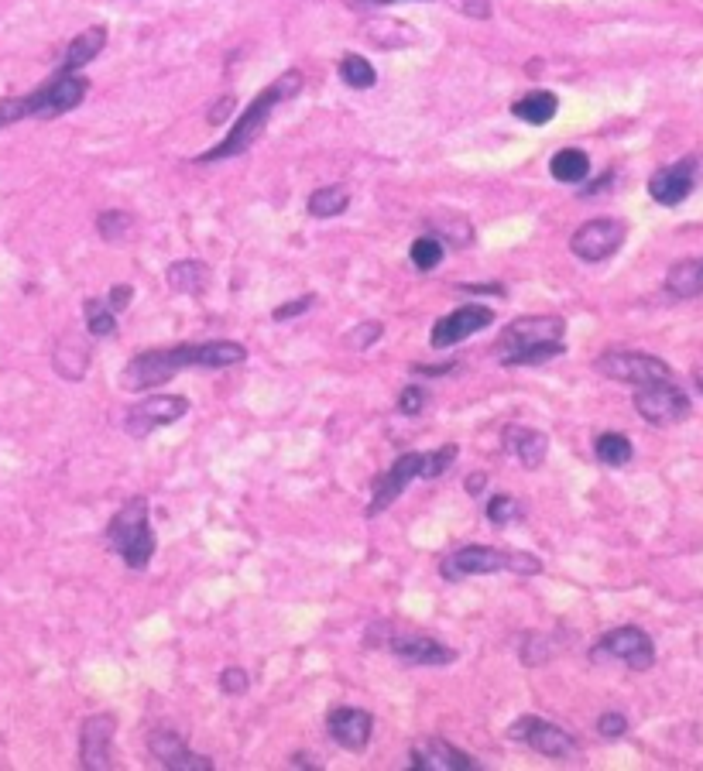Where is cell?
<instances>
[{
    "instance_id": "obj_1",
    "label": "cell",
    "mask_w": 703,
    "mask_h": 771,
    "mask_svg": "<svg viewBox=\"0 0 703 771\" xmlns=\"http://www.w3.org/2000/svg\"><path fill=\"white\" fill-rule=\"evenodd\" d=\"M247 360L244 343L234 340H213V343H182L169 350H145L131 357L121 371V388L127 391H148L155 384H165L169 377L189 367H206V371H223V367H237Z\"/></svg>"
},
{
    "instance_id": "obj_2",
    "label": "cell",
    "mask_w": 703,
    "mask_h": 771,
    "mask_svg": "<svg viewBox=\"0 0 703 771\" xmlns=\"http://www.w3.org/2000/svg\"><path fill=\"white\" fill-rule=\"evenodd\" d=\"M566 323L559 316H522L511 319L494 343V357L501 367L546 364L566 353Z\"/></svg>"
},
{
    "instance_id": "obj_3",
    "label": "cell",
    "mask_w": 703,
    "mask_h": 771,
    "mask_svg": "<svg viewBox=\"0 0 703 771\" xmlns=\"http://www.w3.org/2000/svg\"><path fill=\"white\" fill-rule=\"evenodd\" d=\"M299 90H302V72H295V69L282 72V76H278L275 83L268 86V90H261L251 103H247V110L241 114V120L234 124V131H230L227 138L217 144V148L203 151L196 162L199 165H210V162H223V158L244 155V151L261 138V131L268 127L271 110H275L282 100H292V96L299 93Z\"/></svg>"
},
{
    "instance_id": "obj_4",
    "label": "cell",
    "mask_w": 703,
    "mask_h": 771,
    "mask_svg": "<svg viewBox=\"0 0 703 771\" xmlns=\"http://www.w3.org/2000/svg\"><path fill=\"white\" fill-rule=\"evenodd\" d=\"M110 552H117L131 569H148L151 556H155V535H151L148 521V497H131L121 504V511L110 518L107 532Z\"/></svg>"
},
{
    "instance_id": "obj_5",
    "label": "cell",
    "mask_w": 703,
    "mask_h": 771,
    "mask_svg": "<svg viewBox=\"0 0 703 771\" xmlns=\"http://www.w3.org/2000/svg\"><path fill=\"white\" fill-rule=\"evenodd\" d=\"M90 93V79H83L79 72H55L49 83H42L35 93L28 96H18L21 103V117H38V120H52V117H62L69 110H76L79 103L86 100Z\"/></svg>"
},
{
    "instance_id": "obj_6",
    "label": "cell",
    "mask_w": 703,
    "mask_h": 771,
    "mask_svg": "<svg viewBox=\"0 0 703 771\" xmlns=\"http://www.w3.org/2000/svg\"><path fill=\"white\" fill-rule=\"evenodd\" d=\"M594 367L604 377H611V381H625V384H635V388L673 377L666 360L652 357V353H638V350H607L597 357Z\"/></svg>"
},
{
    "instance_id": "obj_7",
    "label": "cell",
    "mask_w": 703,
    "mask_h": 771,
    "mask_svg": "<svg viewBox=\"0 0 703 771\" xmlns=\"http://www.w3.org/2000/svg\"><path fill=\"white\" fill-rule=\"evenodd\" d=\"M508 737L518 744H525L529 751L542 754V758L563 761V758H573V754H577V737L559 730L556 724H549V720L532 717V713H525L522 720H515V724L508 727Z\"/></svg>"
},
{
    "instance_id": "obj_8",
    "label": "cell",
    "mask_w": 703,
    "mask_h": 771,
    "mask_svg": "<svg viewBox=\"0 0 703 771\" xmlns=\"http://www.w3.org/2000/svg\"><path fill=\"white\" fill-rule=\"evenodd\" d=\"M628 237V223L614 220V216H597V220H587L577 234L570 237V251L587 264L607 261L611 254H618V247L625 244Z\"/></svg>"
},
{
    "instance_id": "obj_9",
    "label": "cell",
    "mask_w": 703,
    "mask_h": 771,
    "mask_svg": "<svg viewBox=\"0 0 703 771\" xmlns=\"http://www.w3.org/2000/svg\"><path fill=\"white\" fill-rule=\"evenodd\" d=\"M635 408L649 425H676L690 415V398L679 391V384L669 381H652L642 384L635 391Z\"/></svg>"
},
{
    "instance_id": "obj_10",
    "label": "cell",
    "mask_w": 703,
    "mask_h": 771,
    "mask_svg": "<svg viewBox=\"0 0 703 771\" xmlns=\"http://www.w3.org/2000/svg\"><path fill=\"white\" fill-rule=\"evenodd\" d=\"M601 655L618 658V662H625L628 669H635V672H645V669H652V665H655L652 638L642 628H635V624H625V628L607 631L604 638L597 641L594 648H590V658H594V662Z\"/></svg>"
},
{
    "instance_id": "obj_11",
    "label": "cell",
    "mask_w": 703,
    "mask_h": 771,
    "mask_svg": "<svg viewBox=\"0 0 703 771\" xmlns=\"http://www.w3.org/2000/svg\"><path fill=\"white\" fill-rule=\"evenodd\" d=\"M186 412H189V398H182V395H151L145 401H138L134 408H127L124 429L131 432V439H148L155 429L179 422Z\"/></svg>"
},
{
    "instance_id": "obj_12",
    "label": "cell",
    "mask_w": 703,
    "mask_h": 771,
    "mask_svg": "<svg viewBox=\"0 0 703 771\" xmlns=\"http://www.w3.org/2000/svg\"><path fill=\"white\" fill-rule=\"evenodd\" d=\"M511 552L491 549V545H460V549L446 552L439 562V576L450 583L463 580V576H484V573H501L508 569Z\"/></svg>"
},
{
    "instance_id": "obj_13",
    "label": "cell",
    "mask_w": 703,
    "mask_h": 771,
    "mask_svg": "<svg viewBox=\"0 0 703 771\" xmlns=\"http://www.w3.org/2000/svg\"><path fill=\"white\" fill-rule=\"evenodd\" d=\"M419 467H422V453H405L398 456L395 463L374 477L371 484V504H367V518H374V514L388 511L391 504L398 501V497L405 494V487L412 484L415 477H419Z\"/></svg>"
},
{
    "instance_id": "obj_14",
    "label": "cell",
    "mask_w": 703,
    "mask_h": 771,
    "mask_svg": "<svg viewBox=\"0 0 703 771\" xmlns=\"http://www.w3.org/2000/svg\"><path fill=\"white\" fill-rule=\"evenodd\" d=\"M494 323V309H487V305H460V309H453L450 316H443L439 323L433 326V333H429V347L433 350H446L453 347V343L467 340V336L481 333V329H487Z\"/></svg>"
},
{
    "instance_id": "obj_15",
    "label": "cell",
    "mask_w": 703,
    "mask_h": 771,
    "mask_svg": "<svg viewBox=\"0 0 703 771\" xmlns=\"http://www.w3.org/2000/svg\"><path fill=\"white\" fill-rule=\"evenodd\" d=\"M700 175V162L697 158H679V162L659 168V172L649 179V196L659 206H679L686 196L697 186Z\"/></svg>"
},
{
    "instance_id": "obj_16",
    "label": "cell",
    "mask_w": 703,
    "mask_h": 771,
    "mask_svg": "<svg viewBox=\"0 0 703 771\" xmlns=\"http://www.w3.org/2000/svg\"><path fill=\"white\" fill-rule=\"evenodd\" d=\"M385 645H388V652L405 665H450L453 658H457L453 648L439 645L436 638L419 634V631H395Z\"/></svg>"
},
{
    "instance_id": "obj_17",
    "label": "cell",
    "mask_w": 703,
    "mask_h": 771,
    "mask_svg": "<svg viewBox=\"0 0 703 771\" xmlns=\"http://www.w3.org/2000/svg\"><path fill=\"white\" fill-rule=\"evenodd\" d=\"M371 730H374V717L361 706H337V710L326 713V734L340 744L343 751H354L361 754L371 741Z\"/></svg>"
},
{
    "instance_id": "obj_18",
    "label": "cell",
    "mask_w": 703,
    "mask_h": 771,
    "mask_svg": "<svg viewBox=\"0 0 703 771\" xmlns=\"http://www.w3.org/2000/svg\"><path fill=\"white\" fill-rule=\"evenodd\" d=\"M117 720L110 713H97V717L83 720V741H79V761L83 768H110V741H114Z\"/></svg>"
},
{
    "instance_id": "obj_19",
    "label": "cell",
    "mask_w": 703,
    "mask_h": 771,
    "mask_svg": "<svg viewBox=\"0 0 703 771\" xmlns=\"http://www.w3.org/2000/svg\"><path fill=\"white\" fill-rule=\"evenodd\" d=\"M409 761H412V768H419V771H433V768H439V771H453V768L474 771L477 768V761L470 758V754L453 748V744L443 741V737H426V741L412 744Z\"/></svg>"
},
{
    "instance_id": "obj_20",
    "label": "cell",
    "mask_w": 703,
    "mask_h": 771,
    "mask_svg": "<svg viewBox=\"0 0 703 771\" xmlns=\"http://www.w3.org/2000/svg\"><path fill=\"white\" fill-rule=\"evenodd\" d=\"M148 751H151V758H155L158 765L175 768V771H182V768H193V771L213 768V761L206 758V754H193V751L186 748V741H182L179 734H172V730H158V734H151Z\"/></svg>"
},
{
    "instance_id": "obj_21",
    "label": "cell",
    "mask_w": 703,
    "mask_h": 771,
    "mask_svg": "<svg viewBox=\"0 0 703 771\" xmlns=\"http://www.w3.org/2000/svg\"><path fill=\"white\" fill-rule=\"evenodd\" d=\"M505 449L518 456L525 470H539L549 453V436L539 429H525V425H508L505 429Z\"/></svg>"
},
{
    "instance_id": "obj_22",
    "label": "cell",
    "mask_w": 703,
    "mask_h": 771,
    "mask_svg": "<svg viewBox=\"0 0 703 771\" xmlns=\"http://www.w3.org/2000/svg\"><path fill=\"white\" fill-rule=\"evenodd\" d=\"M52 364H55V371L66 377V381H79V377L86 374V367H90V343L76 333L62 336L59 347H55Z\"/></svg>"
},
{
    "instance_id": "obj_23",
    "label": "cell",
    "mask_w": 703,
    "mask_h": 771,
    "mask_svg": "<svg viewBox=\"0 0 703 771\" xmlns=\"http://www.w3.org/2000/svg\"><path fill=\"white\" fill-rule=\"evenodd\" d=\"M103 45H107V28H100V24H93V28H86L83 35H76L73 42H69L66 48V59H62V72H79L83 66H90L93 59L103 52Z\"/></svg>"
},
{
    "instance_id": "obj_24",
    "label": "cell",
    "mask_w": 703,
    "mask_h": 771,
    "mask_svg": "<svg viewBox=\"0 0 703 771\" xmlns=\"http://www.w3.org/2000/svg\"><path fill=\"white\" fill-rule=\"evenodd\" d=\"M165 281H169L172 292L193 295V299H199V295L206 292V285H210V264H203V261H175V264H169V271H165Z\"/></svg>"
},
{
    "instance_id": "obj_25",
    "label": "cell",
    "mask_w": 703,
    "mask_h": 771,
    "mask_svg": "<svg viewBox=\"0 0 703 771\" xmlns=\"http://www.w3.org/2000/svg\"><path fill=\"white\" fill-rule=\"evenodd\" d=\"M666 292L673 299H697V295H703V257L673 264L666 275Z\"/></svg>"
},
{
    "instance_id": "obj_26",
    "label": "cell",
    "mask_w": 703,
    "mask_h": 771,
    "mask_svg": "<svg viewBox=\"0 0 703 771\" xmlns=\"http://www.w3.org/2000/svg\"><path fill=\"white\" fill-rule=\"evenodd\" d=\"M556 110H559V100H556V93H549V90H532V93H525L522 100L511 103V114L518 120H525V124H535V127L549 124V120L556 117Z\"/></svg>"
},
{
    "instance_id": "obj_27",
    "label": "cell",
    "mask_w": 703,
    "mask_h": 771,
    "mask_svg": "<svg viewBox=\"0 0 703 771\" xmlns=\"http://www.w3.org/2000/svg\"><path fill=\"white\" fill-rule=\"evenodd\" d=\"M364 38L378 48H402L415 42V31L405 21H391V18H378L364 24Z\"/></svg>"
},
{
    "instance_id": "obj_28",
    "label": "cell",
    "mask_w": 703,
    "mask_h": 771,
    "mask_svg": "<svg viewBox=\"0 0 703 771\" xmlns=\"http://www.w3.org/2000/svg\"><path fill=\"white\" fill-rule=\"evenodd\" d=\"M549 172H553L556 182H566V186H577V182H583L590 175V158L587 151L580 148H563L553 155V162H549Z\"/></svg>"
},
{
    "instance_id": "obj_29",
    "label": "cell",
    "mask_w": 703,
    "mask_h": 771,
    "mask_svg": "<svg viewBox=\"0 0 703 771\" xmlns=\"http://www.w3.org/2000/svg\"><path fill=\"white\" fill-rule=\"evenodd\" d=\"M594 456L604 463V467H625V463L635 456V446L625 432H601L594 439Z\"/></svg>"
},
{
    "instance_id": "obj_30",
    "label": "cell",
    "mask_w": 703,
    "mask_h": 771,
    "mask_svg": "<svg viewBox=\"0 0 703 771\" xmlns=\"http://www.w3.org/2000/svg\"><path fill=\"white\" fill-rule=\"evenodd\" d=\"M350 206V189L347 186H323L309 196L306 210L316 216V220H330V216H340Z\"/></svg>"
},
{
    "instance_id": "obj_31",
    "label": "cell",
    "mask_w": 703,
    "mask_h": 771,
    "mask_svg": "<svg viewBox=\"0 0 703 771\" xmlns=\"http://www.w3.org/2000/svg\"><path fill=\"white\" fill-rule=\"evenodd\" d=\"M429 227H433V237L439 240H450V244L457 247H467L470 240H474V227H470L467 216H457V213H436L429 216Z\"/></svg>"
},
{
    "instance_id": "obj_32",
    "label": "cell",
    "mask_w": 703,
    "mask_h": 771,
    "mask_svg": "<svg viewBox=\"0 0 703 771\" xmlns=\"http://www.w3.org/2000/svg\"><path fill=\"white\" fill-rule=\"evenodd\" d=\"M340 79L350 86V90H371L378 72H374L371 62L364 55H343L340 59Z\"/></svg>"
},
{
    "instance_id": "obj_33",
    "label": "cell",
    "mask_w": 703,
    "mask_h": 771,
    "mask_svg": "<svg viewBox=\"0 0 703 771\" xmlns=\"http://www.w3.org/2000/svg\"><path fill=\"white\" fill-rule=\"evenodd\" d=\"M83 316H86V329L93 336H114L117 333V319H114V309L100 299H86L83 302Z\"/></svg>"
},
{
    "instance_id": "obj_34",
    "label": "cell",
    "mask_w": 703,
    "mask_h": 771,
    "mask_svg": "<svg viewBox=\"0 0 703 771\" xmlns=\"http://www.w3.org/2000/svg\"><path fill=\"white\" fill-rule=\"evenodd\" d=\"M409 257H412V264H415L419 271H433V268H439V264H443V240L433 237V234L412 240Z\"/></svg>"
},
{
    "instance_id": "obj_35",
    "label": "cell",
    "mask_w": 703,
    "mask_h": 771,
    "mask_svg": "<svg viewBox=\"0 0 703 771\" xmlns=\"http://www.w3.org/2000/svg\"><path fill=\"white\" fill-rule=\"evenodd\" d=\"M457 456H460V446L457 443H446V446H439L436 453H422V467H419V477L422 480H433V477H443L446 470L457 463Z\"/></svg>"
},
{
    "instance_id": "obj_36",
    "label": "cell",
    "mask_w": 703,
    "mask_h": 771,
    "mask_svg": "<svg viewBox=\"0 0 703 771\" xmlns=\"http://www.w3.org/2000/svg\"><path fill=\"white\" fill-rule=\"evenodd\" d=\"M131 227H134L131 213L107 210V213H100V216H97V230H100V237L107 240V244H121V240H124L127 234H131Z\"/></svg>"
},
{
    "instance_id": "obj_37",
    "label": "cell",
    "mask_w": 703,
    "mask_h": 771,
    "mask_svg": "<svg viewBox=\"0 0 703 771\" xmlns=\"http://www.w3.org/2000/svg\"><path fill=\"white\" fill-rule=\"evenodd\" d=\"M487 518H491L494 525H508V521H518V518H522V508H518L515 497L494 494L491 501H487Z\"/></svg>"
},
{
    "instance_id": "obj_38",
    "label": "cell",
    "mask_w": 703,
    "mask_h": 771,
    "mask_svg": "<svg viewBox=\"0 0 703 771\" xmlns=\"http://www.w3.org/2000/svg\"><path fill=\"white\" fill-rule=\"evenodd\" d=\"M381 333H385V326L381 323H361L357 329H350L347 343H350V350H367L374 340H381Z\"/></svg>"
},
{
    "instance_id": "obj_39",
    "label": "cell",
    "mask_w": 703,
    "mask_h": 771,
    "mask_svg": "<svg viewBox=\"0 0 703 771\" xmlns=\"http://www.w3.org/2000/svg\"><path fill=\"white\" fill-rule=\"evenodd\" d=\"M247 672L241 669V665H230V669H223L220 672V689L227 696H244L247 693Z\"/></svg>"
},
{
    "instance_id": "obj_40",
    "label": "cell",
    "mask_w": 703,
    "mask_h": 771,
    "mask_svg": "<svg viewBox=\"0 0 703 771\" xmlns=\"http://www.w3.org/2000/svg\"><path fill=\"white\" fill-rule=\"evenodd\" d=\"M522 662L525 665H539V662H549V645L542 634H525V645H522Z\"/></svg>"
},
{
    "instance_id": "obj_41",
    "label": "cell",
    "mask_w": 703,
    "mask_h": 771,
    "mask_svg": "<svg viewBox=\"0 0 703 771\" xmlns=\"http://www.w3.org/2000/svg\"><path fill=\"white\" fill-rule=\"evenodd\" d=\"M625 730H628V720H625V713H618V710H607L604 717L597 720V734L607 737V741L625 737Z\"/></svg>"
},
{
    "instance_id": "obj_42",
    "label": "cell",
    "mask_w": 703,
    "mask_h": 771,
    "mask_svg": "<svg viewBox=\"0 0 703 771\" xmlns=\"http://www.w3.org/2000/svg\"><path fill=\"white\" fill-rule=\"evenodd\" d=\"M422 405H426V391H422L419 384H409V388L398 395V412L402 415H419Z\"/></svg>"
},
{
    "instance_id": "obj_43",
    "label": "cell",
    "mask_w": 703,
    "mask_h": 771,
    "mask_svg": "<svg viewBox=\"0 0 703 771\" xmlns=\"http://www.w3.org/2000/svg\"><path fill=\"white\" fill-rule=\"evenodd\" d=\"M316 305V295H302V299H292L289 305H278L275 312H271V319L275 323H285V319H292V316H302V312H309Z\"/></svg>"
},
{
    "instance_id": "obj_44",
    "label": "cell",
    "mask_w": 703,
    "mask_h": 771,
    "mask_svg": "<svg viewBox=\"0 0 703 771\" xmlns=\"http://www.w3.org/2000/svg\"><path fill=\"white\" fill-rule=\"evenodd\" d=\"M508 569H511L515 576H535V573L542 569V562L535 559V556H529V552H511Z\"/></svg>"
},
{
    "instance_id": "obj_45",
    "label": "cell",
    "mask_w": 703,
    "mask_h": 771,
    "mask_svg": "<svg viewBox=\"0 0 703 771\" xmlns=\"http://www.w3.org/2000/svg\"><path fill=\"white\" fill-rule=\"evenodd\" d=\"M453 7H457L460 14H467V18H491V0H453Z\"/></svg>"
},
{
    "instance_id": "obj_46",
    "label": "cell",
    "mask_w": 703,
    "mask_h": 771,
    "mask_svg": "<svg viewBox=\"0 0 703 771\" xmlns=\"http://www.w3.org/2000/svg\"><path fill=\"white\" fill-rule=\"evenodd\" d=\"M131 299H134V288L131 285H114V288H110V295H107V305L114 312H121V309L131 305Z\"/></svg>"
},
{
    "instance_id": "obj_47",
    "label": "cell",
    "mask_w": 703,
    "mask_h": 771,
    "mask_svg": "<svg viewBox=\"0 0 703 771\" xmlns=\"http://www.w3.org/2000/svg\"><path fill=\"white\" fill-rule=\"evenodd\" d=\"M230 107H234V100H230V96H223V100L217 103V107L210 110V117H206V120H210V124H220V120H227Z\"/></svg>"
},
{
    "instance_id": "obj_48",
    "label": "cell",
    "mask_w": 703,
    "mask_h": 771,
    "mask_svg": "<svg viewBox=\"0 0 703 771\" xmlns=\"http://www.w3.org/2000/svg\"><path fill=\"white\" fill-rule=\"evenodd\" d=\"M463 292H474V295H505V285H463Z\"/></svg>"
},
{
    "instance_id": "obj_49",
    "label": "cell",
    "mask_w": 703,
    "mask_h": 771,
    "mask_svg": "<svg viewBox=\"0 0 703 771\" xmlns=\"http://www.w3.org/2000/svg\"><path fill=\"white\" fill-rule=\"evenodd\" d=\"M484 487H487V473H474V477L467 480V494L470 497H481Z\"/></svg>"
},
{
    "instance_id": "obj_50",
    "label": "cell",
    "mask_w": 703,
    "mask_h": 771,
    "mask_svg": "<svg viewBox=\"0 0 703 771\" xmlns=\"http://www.w3.org/2000/svg\"><path fill=\"white\" fill-rule=\"evenodd\" d=\"M446 371H453V364H415V374H433V377H439V374H446Z\"/></svg>"
},
{
    "instance_id": "obj_51",
    "label": "cell",
    "mask_w": 703,
    "mask_h": 771,
    "mask_svg": "<svg viewBox=\"0 0 703 771\" xmlns=\"http://www.w3.org/2000/svg\"><path fill=\"white\" fill-rule=\"evenodd\" d=\"M350 7H385V4H398V0H347Z\"/></svg>"
}]
</instances>
